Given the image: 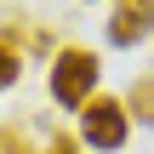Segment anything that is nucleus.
<instances>
[{"mask_svg": "<svg viewBox=\"0 0 154 154\" xmlns=\"http://www.w3.org/2000/svg\"><path fill=\"white\" fill-rule=\"evenodd\" d=\"M97 80H103V57L91 46H63L51 57V74H46V91L57 109H86L97 97Z\"/></svg>", "mask_w": 154, "mask_h": 154, "instance_id": "nucleus-1", "label": "nucleus"}, {"mask_svg": "<svg viewBox=\"0 0 154 154\" xmlns=\"http://www.w3.org/2000/svg\"><path fill=\"white\" fill-rule=\"evenodd\" d=\"M126 137H131V114H126V97H109V91H97L86 109H80V143L86 149H126Z\"/></svg>", "mask_w": 154, "mask_h": 154, "instance_id": "nucleus-2", "label": "nucleus"}, {"mask_svg": "<svg viewBox=\"0 0 154 154\" xmlns=\"http://www.w3.org/2000/svg\"><path fill=\"white\" fill-rule=\"evenodd\" d=\"M143 34H154V6H120L109 17V46H137Z\"/></svg>", "mask_w": 154, "mask_h": 154, "instance_id": "nucleus-3", "label": "nucleus"}, {"mask_svg": "<svg viewBox=\"0 0 154 154\" xmlns=\"http://www.w3.org/2000/svg\"><path fill=\"white\" fill-rule=\"evenodd\" d=\"M126 114L143 120V126H154V74H137V80H131V91H126Z\"/></svg>", "mask_w": 154, "mask_h": 154, "instance_id": "nucleus-4", "label": "nucleus"}, {"mask_svg": "<svg viewBox=\"0 0 154 154\" xmlns=\"http://www.w3.org/2000/svg\"><path fill=\"white\" fill-rule=\"evenodd\" d=\"M17 80H23V51H17V40L0 29V91H11Z\"/></svg>", "mask_w": 154, "mask_h": 154, "instance_id": "nucleus-5", "label": "nucleus"}, {"mask_svg": "<svg viewBox=\"0 0 154 154\" xmlns=\"http://www.w3.org/2000/svg\"><path fill=\"white\" fill-rule=\"evenodd\" d=\"M0 154H40V149L29 143L23 126H0Z\"/></svg>", "mask_w": 154, "mask_h": 154, "instance_id": "nucleus-6", "label": "nucleus"}, {"mask_svg": "<svg viewBox=\"0 0 154 154\" xmlns=\"http://www.w3.org/2000/svg\"><path fill=\"white\" fill-rule=\"evenodd\" d=\"M40 154H80V137H74V131H51V143Z\"/></svg>", "mask_w": 154, "mask_h": 154, "instance_id": "nucleus-7", "label": "nucleus"}, {"mask_svg": "<svg viewBox=\"0 0 154 154\" xmlns=\"http://www.w3.org/2000/svg\"><path fill=\"white\" fill-rule=\"evenodd\" d=\"M120 6H154V0H120Z\"/></svg>", "mask_w": 154, "mask_h": 154, "instance_id": "nucleus-8", "label": "nucleus"}]
</instances>
